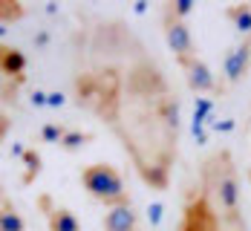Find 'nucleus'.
Listing matches in <instances>:
<instances>
[{
	"instance_id": "8",
	"label": "nucleus",
	"mask_w": 251,
	"mask_h": 231,
	"mask_svg": "<svg viewBox=\"0 0 251 231\" xmlns=\"http://www.w3.org/2000/svg\"><path fill=\"white\" fill-rule=\"evenodd\" d=\"M179 70L185 73V81H188V87H191L197 96H205V93H217V90H220V81L214 78L211 67L202 61L200 55H197V58H191V61H185V64H179Z\"/></svg>"
},
{
	"instance_id": "11",
	"label": "nucleus",
	"mask_w": 251,
	"mask_h": 231,
	"mask_svg": "<svg viewBox=\"0 0 251 231\" xmlns=\"http://www.w3.org/2000/svg\"><path fill=\"white\" fill-rule=\"evenodd\" d=\"M0 231H26L24 214L15 208L12 197L3 194V208H0Z\"/></svg>"
},
{
	"instance_id": "21",
	"label": "nucleus",
	"mask_w": 251,
	"mask_h": 231,
	"mask_svg": "<svg viewBox=\"0 0 251 231\" xmlns=\"http://www.w3.org/2000/svg\"><path fill=\"white\" fill-rule=\"evenodd\" d=\"M194 136H197V145H205L208 142V130L202 128V125H194Z\"/></svg>"
},
{
	"instance_id": "6",
	"label": "nucleus",
	"mask_w": 251,
	"mask_h": 231,
	"mask_svg": "<svg viewBox=\"0 0 251 231\" xmlns=\"http://www.w3.org/2000/svg\"><path fill=\"white\" fill-rule=\"evenodd\" d=\"M0 70H3V102L12 104L15 93L26 81V55L12 44L0 47Z\"/></svg>"
},
{
	"instance_id": "4",
	"label": "nucleus",
	"mask_w": 251,
	"mask_h": 231,
	"mask_svg": "<svg viewBox=\"0 0 251 231\" xmlns=\"http://www.w3.org/2000/svg\"><path fill=\"white\" fill-rule=\"evenodd\" d=\"M176 231H226L223 229V220H220V211L214 208L211 197L197 188L185 197V205L179 214V223Z\"/></svg>"
},
{
	"instance_id": "24",
	"label": "nucleus",
	"mask_w": 251,
	"mask_h": 231,
	"mask_svg": "<svg viewBox=\"0 0 251 231\" xmlns=\"http://www.w3.org/2000/svg\"><path fill=\"white\" fill-rule=\"evenodd\" d=\"M133 12H136V15H142V12H148V3H136V6H133Z\"/></svg>"
},
{
	"instance_id": "2",
	"label": "nucleus",
	"mask_w": 251,
	"mask_h": 231,
	"mask_svg": "<svg viewBox=\"0 0 251 231\" xmlns=\"http://www.w3.org/2000/svg\"><path fill=\"white\" fill-rule=\"evenodd\" d=\"M200 188L211 197L214 208L220 211L226 231H249L243 200H240V177L231 148H217L200 165Z\"/></svg>"
},
{
	"instance_id": "25",
	"label": "nucleus",
	"mask_w": 251,
	"mask_h": 231,
	"mask_svg": "<svg viewBox=\"0 0 251 231\" xmlns=\"http://www.w3.org/2000/svg\"><path fill=\"white\" fill-rule=\"evenodd\" d=\"M249 180H251V168H249Z\"/></svg>"
},
{
	"instance_id": "17",
	"label": "nucleus",
	"mask_w": 251,
	"mask_h": 231,
	"mask_svg": "<svg viewBox=\"0 0 251 231\" xmlns=\"http://www.w3.org/2000/svg\"><path fill=\"white\" fill-rule=\"evenodd\" d=\"M24 12H26V9H24V6H21V3L15 6L12 0H0V24H3V26L9 24L12 18H21Z\"/></svg>"
},
{
	"instance_id": "12",
	"label": "nucleus",
	"mask_w": 251,
	"mask_h": 231,
	"mask_svg": "<svg viewBox=\"0 0 251 231\" xmlns=\"http://www.w3.org/2000/svg\"><path fill=\"white\" fill-rule=\"evenodd\" d=\"M226 18L237 26V32L243 38L251 35V3H231V6H226Z\"/></svg>"
},
{
	"instance_id": "9",
	"label": "nucleus",
	"mask_w": 251,
	"mask_h": 231,
	"mask_svg": "<svg viewBox=\"0 0 251 231\" xmlns=\"http://www.w3.org/2000/svg\"><path fill=\"white\" fill-rule=\"evenodd\" d=\"M38 208L44 211L50 231H81V220H78L70 208L55 205L52 203V194H41L38 197Z\"/></svg>"
},
{
	"instance_id": "16",
	"label": "nucleus",
	"mask_w": 251,
	"mask_h": 231,
	"mask_svg": "<svg viewBox=\"0 0 251 231\" xmlns=\"http://www.w3.org/2000/svg\"><path fill=\"white\" fill-rule=\"evenodd\" d=\"M96 136L93 133H87V130H67V136H64V142H61V148L67 151V154H75L81 151L84 145H90Z\"/></svg>"
},
{
	"instance_id": "15",
	"label": "nucleus",
	"mask_w": 251,
	"mask_h": 231,
	"mask_svg": "<svg viewBox=\"0 0 251 231\" xmlns=\"http://www.w3.org/2000/svg\"><path fill=\"white\" fill-rule=\"evenodd\" d=\"M67 125H61V122H47V125H41L38 130V139L44 142V145H61L64 142V136H67Z\"/></svg>"
},
{
	"instance_id": "10",
	"label": "nucleus",
	"mask_w": 251,
	"mask_h": 231,
	"mask_svg": "<svg viewBox=\"0 0 251 231\" xmlns=\"http://www.w3.org/2000/svg\"><path fill=\"white\" fill-rule=\"evenodd\" d=\"M101 226H104V231H139V214H136L133 203L113 205L101 217Z\"/></svg>"
},
{
	"instance_id": "22",
	"label": "nucleus",
	"mask_w": 251,
	"mask_h": 231,
	"mask_svg": "<svg viewBox=\"0 0 251 231\" xmlns=\"http://www.w3.org/2000/svg\"><path fill=\"white\" fill-rule=\"evenodd\" d=\"M47 44H50V32H35V47L44 50Z\"/></svg>"
},
{
	"instance_id": "7",
	"label": "nucleus",
	"mask_w": 251,
	"mask_h": 231,
	"mask_svg": "<svg viewBox=\"0 0 251 231\" xmlns=\"http://www.w3.org/2000/svg\"><path fill=\"white\" fill-rule=\"evenodd\" d=\"M249 67H251V35H246V38H240L237 47H231L223 55V78L228 84H237L249 73Z\"/></svg>"
},
{
	"instance_id": "13",
	"label": "nucleus",
	"mask_w": 251,
	"mask_h": 231,
	"mask_svg": "<svg viewBox=\"0 0 251 231\" xmlns=\"http://www.w3.org/2000/svg\"><path fill=\"white\" fill-rule=\"evenodd\" d=\"M21 162H24L21 182H24V185H32V182L41 177V171H44V159H41V154H38L35 148H26V154L21 156Z\"/></svg>"
},
{
	"instance_id": "5",
	"label": "nucleus",
	"mask_w": 251,
	"mask_h": 231,
	"mask_svg": "<svg viewBox=\"0 0 251 231\" xmlns=\"http://www.w3.org/2000/svg\"><path fill=\"white\" fill-rule=\"evenodd\" d=\"M159 12H162V32H165V41H168V47L174 52L176 64H185V61L197 58V55H200V52H197V41H194L188 24L174 12V3L165 0V3L159 6Z\"/></svg>"
},
{
	"instance_id": "14",
	"label": "nucleus",
	"mask_w": 251,
	"mask_h": 231,
	"mask_svg": "<svg viewBox=\"0 0 251 231\" xmlns=\"http://www.w3.org/2000/svg\"><path fill=\"white\" fill-rule=\"evenodd\" d=\"M217 116H214V99L208 96H197L194 99V125H211Z\"/></svg>"
},
{
	"instance_id": "18",
	"label": "nucleus",
	"mask_w": 251,
	"mask_h": 231,
	"mask_svg": "<svg viewBox=\"0 0 251 231\" xmlns=\"http://www.w3.org/2000/svg\"><path fill=\"white\" fill-rule=\"evenodd\" d=\"M171 3H174V12L182 18V21L194 12V3H191V0H171Z\"/></svg>"
},
{
	"instance_id": "1",
	"label": "nucleus",
	"mask_w": 251,
	"mask_h": 231,
	"mask_svg": "<svg viewBox=\"0 0 251 231\" xmlns=\"http://www.w3.org/2000/svg\"><path fill=\"white\" fill-rule=\"evenodd\" d=\"M70 70L73 102L116 136L148 188L168 191L179 159V96L148 41L119 15L81 9Z\"/></svg>"
},
{
	"instance_id": "19",
	"label": "nucleus",
	"mask_w": 251,
	"mask_h": 231,
	"mask_svg": "<svg viewBox=\"0 0 251 231\" xmlns=\"http://www.w3.org/2000/svg\"><path fill=\"white\" fill-rule=\"evenodd\" d=\"M32 104H35V107H41V110H44V107H50V93H44V90L32 93Z\"/></svg>"
},
{
	"instance_id": "20",
	"label": "nucleus",
	"mask_w": 251,
	"mask_h": 231,
	"mask_svg": "<svg viewBox=\"0 0 251 231\" xmlns=\"http://www.w3.org/2000/svg\"><path fill=\"white\" fill-rule=\"evenodd\" d=\"M64 107V93H50V110Z\"/></svg>"
},
{
	"instance_id": "3",
	"label": "nucleus",
	"mask_w": 251,
	"mask_h": 231,
	"mask_svg": "<svg viewBox=\"0 0 251 231\" xmlns=\"http://www.w3.org/2000/svg\"><path fill=\"white\" fill-rule=\"evenodd\" d=\"M81 188L107 208L133 203V197L127 194V188H125V177L110 162H96V165L81 168Z\"/></svg>"
},
{
	"instance_id": "23",
	"label": "nucleus",
	"mask_w": 251,
	"mask_h": 231,
	"mask_svg": "<svg viewBox=\"0 0 251 231\" xmlns=\"http://www.w3.org/2000/svg\"><path fill=\"white\" fill-rule=\"evenodd\" d=\"M162 220V205H151V223H159Z\"/></svg>"
}]
</instances>
